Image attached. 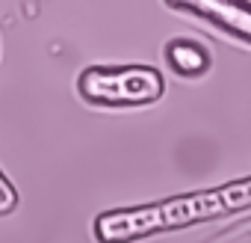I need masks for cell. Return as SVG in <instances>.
I'll return each mask as SVG.
<instances>
[{
  "instance_id": "obj_1",
  "label": "cell",
  "mask_w": 251,
  "mask_h": 243,
  "mask_svg": "<svg viewBox=\"0 0 251 243\" xmlns=\"http://www.w3.org/2000/svg\"><path fill=\"white\" fill-rule=\"evenodd\" d=\"M245 208H251V178H239L213 190L163 199L154 205L106 211L95 219V237L98 243H127L136 237H148L169 228H186V225L216 219Z\"/></svg>"
},
{
  "instance_id": "obj_2",
  "label": "cell",
  "mask_w": 251,
  "mask_h": 243,
  "mask_svg": "<svg viewBox=\"0 0 251 243\" xmlns=\"http://www.w3.org/2000/svg\"><path fill=\"white\" fill-rule=\"evenodd\" d=\"M77 89L86 101L100 107H145L163 98L166 80L151 65H92L80 74Z\"/></svg>"
},
{
  "instance_id": "obj_3",
  "label": "cell",
  "mask_w": 251,
  "mask_h": 243,
  "mask_svg": "<svg viewBox=\"0 0 251 243\" xmlns=\"http://www.w3.org/2000/svg\"><path fill=\"white\" fill-rule=\"evenodd\" d=\"M172 6L183 9V12L204 15V18L216 21L219 27L251 42V6L248 3H236V0H195V3H172Z\"/></svg>"
},
{
  "instance_id": "obj_4",
  "label": "cell",
  "mask_w": 251,
  "mask_h": 243,
  "mask_svg": "<svg viewBox=\"0 0 251 243\" xmlns=\"http://www.w3.org/2000/svg\"><path fill=\"white\" fill-rule=\"evenodd\" d=\"M166 62L183 77H198L210 68V54L204 45H198L192 39H175L166 48Z\"/></svg>"
},
{
  "instance_id": "obj_5",
  "label": "cell",
  "mask_w": 251,
  "mask_h": 243,
  "mask_svg": "<svg viewBox=\"0 0 251 243\" xmlns=\"http://www.w3.org/2000/svg\"><path fill=\"white\" fill-rule=\"evenodd\" d=\"M18 208V190H15V184L0 172V216H6V213H12Z\"/></svg>"
}]
</instances>
